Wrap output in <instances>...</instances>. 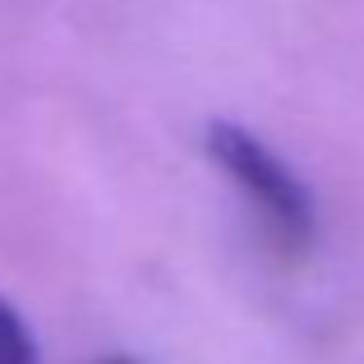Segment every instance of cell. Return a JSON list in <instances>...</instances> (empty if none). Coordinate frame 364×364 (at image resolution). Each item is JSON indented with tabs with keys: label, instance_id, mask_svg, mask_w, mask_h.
Wrapping results in <instances>:
<instances>
[{
	"label": "cell",
	"instance_id": "6da1fadb",
	"mask_svg": "<svg viewBox=\"0 0 364 364\" xmlns=\"http://www.w3.org/2000/svg\"><path fill=\"white\" fill-rule=\"evenodd\" d=\"M203 148L213 157V166L254 208L267 245L282 258L309 254L314 235H318V208H314V194L300 180V171L291 161H282V152H272L254 129H245L235 120H208Z\"/></svg>",
	"mask_w": 364,
	"mask_h": 364
},
{
	"label": "cell",
	"instance_id": "7a4b0ae2",
	"mask_svg": "<svg viewBox=\"0 0 364 364\" xmlns=\"http://www.w3.org/2000/svg\"><path fill=\"white\" fill-rule=\"evenodd\" d=\"M0 364H37V341L28 332V318L0 295Z\"/></svg>",
	"mask_w": 364,
	"mask_h": 364
},
{
	"label": "cell",
	"instance_id": "3957f363",
	"mask_svg": "<svg viewBox=\"0 0 364 364\" xmlns=\"http://www.w3.org/2000/svg\"><path fill=\"white\" fill-rule=\"evenodd\" d=\"M102 364H139V360H129V355H107Z\"/></svg>",
	"mask_w": 364,
	"mask_h": 364
}]
</instances>
